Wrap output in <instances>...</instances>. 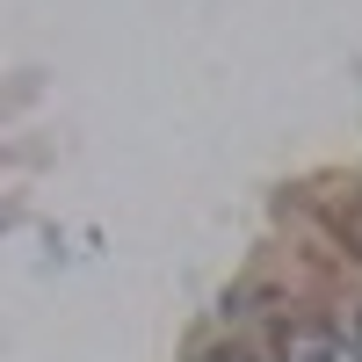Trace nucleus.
<instances>
[{"instance_id": "obj_1", "label": "nucleus", "mask_w": 362, "mask_h": 362, "mask_svg": "<svg viewBox=\"0 0 362 362\" xmlns=\"http://www.w3.org/2000/svg\"><path fill=\"white\" fill-rule=\"evenodd\" d=\"M218 362H247V355H218Z\"/></svg>"}, {"instance_id": "obj_2", "label": "nucleus", "mask_w": 362, "mask_h": 362, "mask_svg": "<svg viewBox=\"0 0 362 362\" xmlns=\"http://www.w3.org/2000/svg\"><path fill=\"white\" fill-rule=\"evenodd\" d=\"M355 341H362V312H355Z\"/></svg>"}]
</instances>
